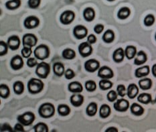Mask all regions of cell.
<instances>
[{
	"label": "cell",
	"mask_w": 156,
	"mask_h": 132,
	"mask_svg": "<svg viewBox=\"0 0 156 132\" xmlns=\"http://www.w3.org/2000/svg\"><path fill=\"white\" fill-rule=\"evenodd\" d=\"M13 90L15 94L20 95L24 91V84L20 80H17L13 84Z\"/></svg>",
	"instance_id": "cell-33"
},
{
	"label": "cell",
	"mask_w": 156,
	"mask_h": 132,
	"mask_svg": "<svg viewBox=\"0 0 156 132\" xmlns=\"http://www.w3.org/2000/svg\"><path fill=\"white\" fill-rule=\"evenodd\" d=\"M53 72L57 77H62L64 75V73H65V69H64V66L62 62H56L52 66Z\"/></svg>",
	"instance_id": "cell-21"
},
{
	"label": "cell",
	"mask_w": 156,
	"mask_h": 132,
	"mask_svg": "<svg viewBox=\"0 0 156 132\" xmlns=\"http://www.w3.org/2000/svg\"><path fill=\"white\" fill-rule=\"evenodd\" d=\"M35 114L31 111H27L22 115H20L17 117V120L19 123H22L24 126H29L32 125L35 121Z\"/></svg>",
	"instance_id": "cell-5"
},
{
	"label": "cell",
	"mask_w": 156,
	"mask_h": 132,
	"mask_svg": "<svg viewBox=\"0 0 156 132\" xmlns=\"http://www.w3.org/2000/svg\"><path fill=\"white\" fill-rule=\"evenodd\" d=\"M100 69V62L97 60L91 59L87 60L84 63V69L88 73H94Z\"/></svg>",
	"instance_id": "cell-11"
},
{
	"label": "cell",
	"mask_w": 156,
	"mask_h": 132,
	"mask_svg": "<svg viewBox=\"0 0 156 132\" xmlns=\"http://www.w3.org/2000/svg\"><path fill=\"white\" fill-rule=\"evenodd\" d=\"M155 40H156V34H155Z\"/></svg>",
	"instance_id": "cell-56"
},
{
	"label": "cell",
	"mask_w": 156,
	"mask_h": 132,
	"mask_svg": "<svg viewBox=\"0 0 156 132\" xmlns=\"http://www.w3.org/2000/svg\"><path fill=\"white\" fill-rule=\"evenodd\" d=\"M34 56L38 60H44L50 56V48L47 45L42 44L36 47L34 51Z\"/></svg>",
	"instance_id": "cell-4"
},
{
	"label": "cell",
	"mask_w": 156,
	"mask_h": 132,
	"mask_svg": "<svg viewBox=\"0 0 156 132\" xmlns=\"http://www.w3.org/2000/svg\"><path fill=\"white\" fill-rule=\"evenodd\" d=\"M38 60H37V59L36 57L33 58V57H30V58L28 59L26 62V65L28 67L30 68H34L38 65Z\"/></svg>",
	"instance_id": "cell-45"
},
{
	"label": "cell",
	"mask_w": 156,
	"mask_h": 132,
	"mask_svg": "<svg viewBox=\"0 0 156 132\" xmlns=\"http://www.w3.org/2000/svg\"><path fill=\"white\" fill-rule=\"evenodd\" d=\"M37 42H38V38L34 34H26L22 38V44L23 46H29L32 48L36 45Z\"/></svg>",
	"instance_id": "cell-9"
},
{
	"label": "cell",
	"mask_w": 156,
	"mask_h": 132,
	"mask_svg": "<svg viewBox=\"0 0 156 132\" xmlns=\"http://www.w3.org/2000/svg\"><path fill=\"white\" fill-rule=\"evenodd\" d=\"M39 116L44 119H49L55 114V107L51 103H44L38 109Z\"/></svg>",
	"instance_id": "cell-1"
},
{
	"label": "cell",
	"mask_w": 156,
	"mask_h": 132,
	"mask_svg": "<svg viewBox=\"0 0 156 132\" xmlns=\"http://www.w3.org/2000/svg\"><path fill=\"white\" fill-rule=\"evenodd\" d=\"M137 101L141 103L147 105L152 102V97L150 93H143L138 96Z\"/></svg>",
	"instance_id": "cell-34"
},
{
	"label": "cell",
	"mask_w": 156,
	"mask_h": 132,
	"mask_svg": "<svg viewBox=\"0 0 156 132\" xmlns=\"http://www.w3.org/2000/svg\"><path fill=\"white\" fill-rule=\"evenodd\" d=\"M147 56L145 52L143 50H140L139 51L136 57L135 58L134 60V65H144L145 62H147Z\"/></svg>",
	"instance_id": "cell-19"
},
{
	"label": "cell",
	"mask_w": 156,
	"mask_h": 132,
	"mask_svg": "<svg viewBox=\"0 0 156 132\" xmlns=\"http://www.w3.org/2000/svg\"><path fill=\"white\" fill-rule=\"evenodd\" d=\"M151 71H152V74H153V75L156 77V64L153 65L152 66V69H151Z\"/></svg>",
	"instance_id": "cell-53"
},
{
	"label": "cell",
	"mask_w": 156,
	"mask_h": 132,
	"mask_svg": "<svg viewBox=\"0 0 156 132\" xmlns=\"http://www.w3.org/2000/svg\"><path fill=\"white\" fill-rule=\"evenodd\" d=\"M111 113V109L110 106L107 104H103L100 107L99 110V116L102 119H106V118L110 116Z\"/></svg>",
	"instance_id": "cell-24"
},
{
	"label": "cell",
	"mask_w": 156,
	"mask_h": 132,
	"mask_svg": "<svg viewBox=\"0 0 156 132\" xmlns=\"http://www.w3.org/2000/svg\"><path fill=\"white\" fill-rule=\"evenodd\" d=\"M154 102L156 103V97H155V100H154Z\"/></svg>",
	"instance_id": "cell-55"
},
{
	"label": "cell",
	"mask_w": 156,
	"mask_h": 132,
	"mask_svg": "<svg viewBox=\"0 0 156 132\" xmlns=\"http://www.w3.org/2000/svg\"><path fill=\"white\" fill-rule=\"evenodd\" d=\"M64 77L67 80H71L75 77V73L71 69H68L64 73Z\"/></svg>",
	"instance_id": "cell-47"
},
{
	"label": "cell",
	"mask_w": 156,
	"mask_h": 132,
	"mask_svg": "<svg viewBox=\"0 0 156 132\" xmlns=\"http://www.w3.org/2000/svg\"><path fill=\"white\" fill-rule=\"evenodd\" d=\"M10 95V89L5 84H1L0 85V96L2 99H8Z\"/></svg>",
	"instance_id": "cell-37"
},
{
	"label": "cell",
	"mask_w": 156,
	"mask_h": 132,
	"mask_svg": "<svg viewBox=\"0 0 156 132\" xmlns=\"http://www.w3.org/2000/svg\"><path fill=\"white\" fill-rule=\"evenodd\" d=\"M73 35L77 40H83L88 35V29L83 25H76L73 29Z\"/></svg>",
	"instance_id": "cell-10"
},
{
	"label": "cell",
	"mask_w": 156,
	"mask_h": 132,
	"mask_svg": "<svg viewBox=\"0 0 156 132\" xmlns=\"http://www.w3.org/2000/svg\"><path fill=\"white\" fill-rule=\"evenodd\" d=\"M14 131L13 128L8 123H3L1 125V131Z\"/></svg>",
	"instance_id": "cell-49"
},
{
	"label": "cell",
	"mask_w": 156,
	"mask_h": 132,
	"mask_svg": "<svg viewBox=\"0 0 156 132\" xmlns=\"http://www.w3.org/2000/svg\"><path fill=\"white\" fill-rule=\"evenodd\" d=\"M139 93V88L138 86L134 83H131L127 87V95L128 97L131 99H135Z\"/></svg>",
	"instance_id": "cell-22"
},
{
	"label": "cell",
	"mask_w": 156,
	"mask_h": 132,
	"mask_svg": "<svg viewBox=\"0 0 156 132\" xmlns=\"http://www.w3.org/2000/svg\"><path fill=\"white\" fill-rule=\"evenodd\" d=\"M78 50H79V52L81 56L83 58H87V57L92 55L93 49L90 44L88 42H84L80 44L79 47H78Z\"/></svg>",
	"instance_id": "cell-7"
},
{
	"label": "cell",
	"mask_w": 156,
	"mask_h": 132,
	"mask_svg": "<svg viewBox=\"0 0 156 132\" xmlns=\"http://www.w3.org/2000/svg\"><path fill=\"white\" fill-rule=\"evenodd\" d=\"M114 109L118 112H125L129 107V102L125 99H117L114 103Z\"/></svg>",
	"instance_id": "cell-13"
},
{
	"label": "cell",
	"mask_w": 156,
	"mask_h": 132,
	"mask_svg": "<svg viewBox=\"0 0 156 132\" xmlns=\"http://www.w3.org/2000/svg\"><path fill=\"white\" fill-rule=\"evenodd\" d=\"M23 65H24V62H23L22 57L19 55L13 56L10 61V66L14 70H18L22 69Z\"/></svg>",
	"instance_id": "cell-14"
},
{
	"label": "cell",
	"mask_w": 156,
	"mask_h": 132,
	"mask_svg": "<svg viewBox=\"0 0 156 132\" xmlns=\"http://www.w3.org/2000/svg\"><path fill=\"white\" fill-rule=\"evenodd\" d=\"M23 126H23L22 123L18 122V123H16L14 127H13V130H14V131H17V132H23V131H25Z\"/></svg>",
	"instance_id": "cell-51"
},
{
	"label": "cell",
	"mask_w": 156,
	"mask_h": 132,
	"mask_svg": "<svg viewBox=\"0 0 156 132\" xmlns=\"http://www.w3.org/2000/svg\"><path fill=\"white\" fill-rule=\"evenodd\" d=\"M96 13L91 7H87L83 11V18L88 22H91L95 19Z\"/></svg>",
	"instance_id": "cell-17"
},
{
	"label": "cell",
	"mask_w": 156,
	"mask_h": 132,
	"mask_svg": "<svg viewBox=\"0 0 156 132\" xmlns=\"http://www.w3.org/2000/svg\"><path fill=\"white\" fill-rule=\"evenodd\" d=\"M98 105L95 102L90 103L86 109V113L88 116L93 117L95 116L97 113Z\"/></svg>",
	"instance_id": "cell-31"
},
{
	"label": "cell",
	"mask_w": 156,
	"mask_h": 132,
	"mask_svg": "<svg viewBox=\"0 0 156 132\" xmlns=\"http://www.w3.org/2000/svg\"><path fill=\"white\" fill-rule=\"evenodd\" d=\"M84 97L80 93H74L70 98V103L74 107H79L84 103Z\"/></svg>",
	"instance_id": "cell-16"
},
{
	"label": "cell",
	"mask_w": 156,
	"mask_h": 132,
	"mask_svg": "<svg viewBox=\"0 0 156 132\" xmlns=\"http://www.w3.org/2000/svg\"><path fill=\"white\" fill-rule=\"evenodd\" d=\"M33 129L35 132H48V126L45 123L39 122L34 126Z\"/></svg>",
	"instance_id": "cell-38"
},
{
	"label": "cell",
	"mask_w": 156,
	"mask_h": 132,
	"mask_svg": "<svg viewBox=\"0 0 156 132\" xmlns=\"http://www.w3.org/2000/svg\"><path fill=\"white\" fill-rule=\"evenodd\" d=\"M22 56L23 58L28 59L31 56L32 53V50L31 47L29 46H23V48L22 49Z\"/></svg>",
	"instance_id": "cell-42"
},
{
	"label": "cell",
	"mask_w": 156,
	"mask_h": 132,
	"mask_svg": "<svg viewBox=\"0 0 156 132\" xmlns=\"http://www.w3.org/2000/svg\"><path fill=\"white\" fill-rule=\"evenodd\" d=\"M139 86L144 91L150 89L152 87V80L149 78H144L139 81Z\"/></svg>",
	"instance_id": "cell-32"
},
{
	"label": "cell",
	"mask_w": 156,
	"mask_h": 132,
	"mask_svg": "<svg viewBox=\"0 0 156 132\" xmlns=\"http://www.w3.org/2000/svg\"><path fill=\"white\" fill-rule=\"evenodd\" d=\"M84 86H85L86 90L89 92H93L97 89V84L93 80L86 81Z\"/></svg>",
	"instance_id": "cell-39"
},
{
	"label": "cell",
	"mask_w": 156,
	"mask_h": 132,
	"mask_svg": "<svg viewBox=\"0 0 156 132\" xmlns=\"http://www.w3.org/2000/svg\"><path fill=\"white\" fill-rule=\"evenodd\" d=\"M130 110L131 113L135 116H141L144 113V107L136 103H134L131 105Z\"/></svg>",
	"instance_id": "cell-25"
},
{
	"label": "cell",
	"mask_w": 156,
	"mask_h": 132,
	"mask_svg": "<svg viewBox=\"0 0 156 132\" xmlns=\"http://www.w3.org/2000/svg\"><path fill=\"white\" fill-rule=\"evenodd\" d=\"M58 113L62 117L68 116L70 113L71 109L70 107L66 104H60L58 106Z\"/></svg>",
	"instance_id": "cell-29"
},
{
	"label": "cell",
	"mask_w": 156,
	"mask_h": 132,
	"mask_svg": "<svg viewBox=\"0 0 156 132\" xmlns=\"http://www.w3.org/2000/svg\"><path fill=\"white\" fill-rule=\"evenodd\" d=\"M104 25L102 23H98V24L95 25L94 27V31L97 34H100L101 33H102L104 30Z\"/></svg>",
	"instance_id": "cell-48"
},
{
	"label": "cell",
	"mask_w": 156,
	"mask_h": 132,
	"mask_svg": "<svg viewBox=\"0 0 156 132\" xmlns=\"http://www.w3.org/2000/svg\"><path fill=\"white\" fill-rule=\"evenodd\" d=\"M40 23V19L36 16H29L23 21V26L28 30L38 28Z\"/></svg>",
	"instance_id": "cell-8"
},
{
	"label": "cell",
	"mask_w": 156,
	"mask_h": 132,
	"mask_svg": "<svg viewBox=\"0 0 156 132\" xmlns=\"http://www.w3.org/2000/svg\"><path fill=\"white\" fill-rule=\"evenodd\" d=\"M98 77L102 79H111L114 77V73L110 67L103 66L99 69Z\"/></svg>",
	"instance_id": "cell-12"
},
{
	"label": "cell",
	"mask_w": 156,
	"mask_h": 132,
	"mask_svg": "<svg viewBox=\"0 0 156 132\" xmlns=\"http://www.w3.org/2000/svg\"><path fill=\"white\" fill-rule=\"evenodd\" d=\"M117 97H118L117 92H116V91L114 90L110 91L107 95V100L109 101V102H115V101L117 100Z\"/></svg>",
	"instance_id": "cell-43"
},
{
	"label": "cell",
	"mask_w": 156,
	"mask_h": 132,
	"mask_svg": "<svg viewBox=\"0 0 156 132\" xmlns=\"http://www.w3.org/2000/svg\"><path fill=\"white\" fill-rule=\"evenodd\" d=\"M21 5V0H8L5 4V8L9 10H11V11L18 9Z\"/></svg>",
	"instance_id": "cell-27"
},
{
	"label": "cell",
	"mask_w": 156,
	"mask_h": 132,
	"mask_svg": "<svg viewBox=\"0 0 156 132\" xmlns=\"http://www.w3.org/2000/svg\"><path fill=\"white\" fill-rule=\"evenodd\" d=\"M102 39L103 42L107 44L112 43L115 40V33L112 30L108 29L106 30L103 34Z\"/></svg>",
	"instance_id": "cell-28"
},
{
	"label": "cell",
	"mask_w": 156,
	"mask_h": 132,
	"mask_svg": "<svg viewBox=\"0 0 156 132\" xmlns=\"http://www.w3.org/2000/svg\"><path fill=\"white\" fill-rule=\"evenodd\" d=\"M9 46V48L12 50H17L20 46V38L17 35H13L9 36L8 39V42H7Z\"/></svg>",
	"instance_id": "cell-15"
},
{
	"label": "cell",
	"mask_w": 156,
	"mask_h": 132,
	"mask_svg": "<svg viewBox=\"0 0 156 132\" xmlns=\"http://www.w3.org/2000/svg\"><path fill=\"white\" fill-rule=\"evenodd\" d=\"M44 87L43 81L40 79L32 78L28 83V90L30 94L36 95L42 92Z\"/></svg>",
	"instance_id": "cell-2"
},
{
	"label": "cell",
	"mask_w": 156,
	"mask_h": 132,
	"mask_svg": "<svg viewBox=\"0 0 156 132\" xmlns=\"http://www.w3.org/2000/svg\"><path fill=\"white\" fill-rule=\"evenodd\" d=\"M68 89L70 93H80L83 92V84L79 81H73L69 84Z\"/></svg>",
	"instance_id": "cell-18"
},
{
	"label": "cell",
	"mask_w": 156,
	"mask_h": 132,
	"mask_svg": "<svg viewBox=\"0 0 156 132\" xmlns=\"http://www.w3.org/2000/svg\"><path fill=\"white\" fill-rule=\"evenodd\" d=\"M9 46L8 43L5 42L3 40L0 41V56H3L7 55V53L8 52Z\"/></svg>",
	"instance_id": "cell-41"
},
{
	"label": "cell",
	"mask_w": 156,
	"mask_h": 132,
	"mask_svg": "<svg viewBox=\"0 0 156 132\" xmlns=\"http://www.w3.org/2000/svg\"><path fill=\"white\" fill-rule=\"evenodd\" d=\"M75 19V13L72 10H66L60 16V22L63 25H69Z\"/></svg>",
	"instance_id": "cell-6"
},
{
	"label": "cell",
	"mask_w": 156,
	"mask_h": 132,
	"mask_svg": "<svg viewBox=\"0 0 156 132\" xmlns=\"http://www.w3.org/2000/svg\"><path fill=\"white\" fill-rule=\"evenodd\" d=\"M62 56L66 60H73L76 57V52L73 49L67 48L62 51Z\"/></svg>",
	"instance_id": "cell-35"
},
{
	"label": "cell",
	"mask_w": 156,
	"mask_h": 132,
	"mask_svg": "<svg viewBox=\"0 0 156 132\" xmlns=\"http://www.w3.org/2000/svg\"><path fill=\"white\" fill-rule=\"evenodd\" d=\"M42 0H28V4L30 8L37 9L39 8Z\"/></svg>",
	"instance_id": "cell-44"
},
{
	"label": "cell",
	"mask_w": 156,
	"mask_h": 132,
	"mask_svg": "<svg viewBox=\"0 0 156 132\" xmlns=\"http://www.w3.org/2000/svg\"><path fill=\"white\" fill-rule=\"evenodd\" d=\"M113 83L108 79H102L99 81V86L101 90L107 91L113 87Z\"/></svg>",
	"instance_id": "cell-36"
},
{
	"label": "cell",
	"mask_w": 156,
	"mask_h": 132,
	"mask_svg": "<svg viewBox=\"0 0 156 132\" xmlns=\"http://www.w3.org/2000/svg\"><path fill=\"white\" fill-rule=\"evenodd\" d=\"M125 56V50L122 48H118L113 54V59L115 62L121 63L123 61Z\"/></svg>",
	"instance_id": "cell-20"
},
{
	"label": "cell",
	"mask_w": 156,
	"mask_h": 132,
	"mask_svg": "<svg viewBox=\"0 0 156 132\" xmlns=\"http://www.w3.org/2000/svg\"><path fill=\"white\" fill-rule=\"evenodd\" d=\"M107 1H108V2H114L115 0H107Z\"/></svg>",
	"instance_id": "cell-54"
},
{
	"label": "cell",
	"mask_w": 156,
	"mask_h": 132,
	"mask_svg": "<svg viewBox=\"0 0 156 132\" xmlns=\"http://www.w3.org/2000/svg\"><path fill=\"white\" fill-rule=\"evenodd\" d=\"M50 65L46 62H41L36 66L35 73L40 79H45L48 77L50 73Z\"/></svg>",
	"instance_id": "cell-3"
},
{
	"label": "cell",
	"mask_w": 156,
	"mask_h": 132,
	"mask_svg": "<svg viewBox=\"0 0 156 132\" xmlns=\"http://www.w3.org/2000/svg\"><path fill=\"white\" fill-rule=\"evenodd\" d=\"M97 41V37L94 36L93 34L89 35L87 36V42H89L90 45H93V44H95Z\"/></svg>",
	"instance_id": "cell-50"
},
{
	"label": "cell",
	"mask_w": 156,
	"mask_h": 132,
	"mask_svg": "<svg viewBox=\"0 0 156 132\" xmlns=\"http://www.w3.org/2000/svg\"><path fill=\"white\" fill-rule=\"evenodd\" d=\"M137 48L136 47L132 45L127 46L125 50V55L127 59L129 60H131L137 55Z\"/></svg>",
	"instance_id": "cell-26"
},
{
	"label": "cell",
	"mask_w": 156,
	"mask_h": 132,
	"mask_svg": "<svg viewBox=\"0 0 156 132\" xmlns=\"http://www.w3.org/2000/svg\"><path fill=\"white\" fill-rule=\"evenodd\" d=\"M117 92L118 95L121 97H123L126 95V88L123 84H119L117 87Z\"/></svg>",
	"instance_id": "cell-46"
},
{
	"label": "cell",
	"mask_w": 156,
	"mask_h": 132,
	"mask_svg": "<svg viewBox=\"0 0 156 132\" xmlns=\"http://www.w3.org/2000/svg\"><path fill=\"white\" fill-rule=\"evenodd\" d=\"M155 16L153 14H148L145 17L144 23V25L147 27H150L154 25L155 22Z\"/></svg>",
	"instance_id": "cell-40"
},
{
	"label": "cell",
	"mask_w": 156,
	"mask_h": 132,
	"mask_svg": "<svg viewBox=\"0 0 156 132\" xmlns=\"http://www.w3.org/2000/svg\"><path fill=\"white\" fill-rule=\"evenodd\" d=\"M105 131H107V132H109V131H115V132H117V131H118V130L117 129L116 127H110L107 128V129L105 130Z\"/></svg>",
	"instance_id": "cell-52"
},
{
	"label": "cell",
	"mask_w": 156,
	"mask_h": 132,
	"mask_svg": "<svg viewBox=\"0 0 156 132\" xmlns=\"http://www.w3.org/2000/svg\"><path fill=\"white\" fill-rule=\"evenodd\" d=\"M150 73V66L148 65H145L144 66H141L135 70V75L137 78H142L144 77L147 76Z\"/></svg>",
	"instance_id": "cell-23"
},
{
	"label": "cell",
	"mask_w": 156,
	"mask_h": 132,
	"mask_svg": "<svg viewBox=\"0 0 156 132\" xmlns=\"http://www.w3.org/2000/svg\"><path fill=\"white\" fill-rule=\"evenodd\" d=\"M131 15V9L128 7H123L117 13V18L119 20H126Z\"/></svg>",
	"instance_id": "cell-30"
}]
</instances>
